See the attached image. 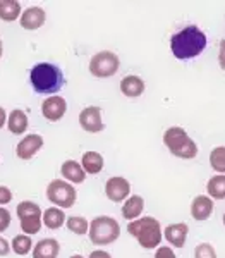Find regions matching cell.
<instances>
[{"mask_svg":"<svg viewBox=\"0 0 225 258\" xmlns=\"http://www.w3.org/2000/svg\"><path fill=\"white\" fill-rule=\"evenodd\" d=\"M9 251H11L9 243H7V241L4 239V238H0V256H6Z\"/></svg>","mask_w":225,"mask_h":258,"instance_id":"obj_33","label":"cell"},{"mask_svg":"<svg viewBox=\"0 0 225 258\" xmlns=\"http://www.w3.org/2000/svg\"><path fill=\"white\" fill-rule=\"evenodd\" d=\"M83 169L88 174H98L103 169V157L97 152H86L83 155Z\"/></svg>","mask_w":225,"mask_h":258,"instance_id":"obj_21","label":"cell"},{"mask_svg":"<svg viewBox=\"0 0 225 258\" xmlns=\"http://www.w3.org/2000/svg\"><path fill=\"white\" fill-rule=\"evenodd\" d=\"M31 239L28 234H19L12 239V249H14L18 255H26V253L31 251Z\"/></svg>","mask_w":225,"mask_h":258,"instance_id":"obj_26","label":"cell"},{"mask_svg":"<svg viewBox=\"0 0 225 258\" xmlns=\"http://www.w3.org/2000/svg\"><path fill=\"white\" fill-rule=\"evenodd\" d=\"M194 258H216L215 248L208 243L199 244V246L194 249Z\"/></svg>","mask_w":225,"mask_h":258,"instance_id":"obj_28","label":"cell"},{"mask_svg":"<svg viewBox=\"0 0 225 258\" xmlns=\"http://www.w3.org/2000/svg\"><path fill=\"white\" fill-rule=\"evenodd\" d=\"M41 147H43V138L40 135H28L24 140H21V143L16 148V153L21 160H30L31 157L38 153Z\"/></svg>","mask_w":225,"mask_h":258,"instance_id":"obj_12","label":"cell"},{"mask_svg":"<svg viewBox=\"0 0 225 258\" xmlns=\"http://www.w3.org/2000/svg\"><path fill=\"white\" fill-rule=\"evenodd\" d=\"M218 62L220 68L225 71V40L220 41V53H218Z\"/></svg>","mask_w":225,"mask_h":258,"instance_id":"obj_32","label":"cell"},{"mask_svg":"<svg viewBox=\"0 0 225 258\" xmlns=\"http://www.w3.org/2000/svg\"><path fill=\"white\" fill-rule=\"evenodd\" d=\"M79 124L88 133H100L103 129L102 122V110L100 107H86L79 114Z\"/></svg>","mask_w":225,"mask_h":258,"instance_id":"obj_9","label":"cell"},{"mask_svg":"<svg viewBox=\"0 0 225 258\" xmlns=\"http://www.w3.org/2000/svg\"><path fill=\"white\" fill-rule=\"evenodd\" d=\"M210 164L216 172H225V147L213 148V152L210 155Z\"/></svg>","mask_w":225,"mask_h":258,"instance_id":"obj_25","label":"cell"},{"mask_svg":"<svg viewBox=\"0 0 225 258\" xmlns=\"http://www.w3.org/2000/svg\"><path fill=\"white\" fill-rule=\"evenodd\" d=\"M12 200V193L9 188L6 186H0V205H7Z\"/></svg>","mask_w":225,"mask_h":258,"instance_id":"obj_30","label":"cell"},{"mask_svg":"<svg viewBox=\"0 0 225 258\" xmlns=\"http://www.w3.org/2000/svg\"><path fill=\"white\" fill-rule=\"evenodd\" d=\"M30 81L36 93L50 95L62 90V86H64V74H62V71L57 66L48 64V62H40V64H36L31 69Z\"/></svg>","mask_w":225,"mask_h":258,"instance_id":"obj_2","label":"cell"},{"mask_svg":"<svg viewBox=\"0 0 225 258\" xmlns=\"http://www.w3.org/2000/svg\"><path fill=\"white\" fill-rule=\"evenodd\" d=\"M62 176H64L67 181L74 182V184H81L83 181H85L86 174H85V169L81 167V165L78 164V162L74 160H67L62 164V169H60Z\"/></svg>","mask_w":225,"mask_h":258,"instance_id":"obj_18","label":"cell"},{"mask_svg":"<svg viewBox=\"0 0 225 258\" xmlns=\"http://www.w3.org/2000/svg\"><path fill=\"white\" fill-rule=\"evenodd\" d=\"M7 126H9V131L14 133V135H23L28 129V117L23 110H12L9 119H7Z\"/></svg>","mask_w":225,"mask_h":258,"instance_id":"obj_20","label":"cell"},{"mask_svg":"<svg viewBox=\"0 0 225 258\" xmlns=\"http://www.w3.org/2000/svg\"><path fill=\"white\" fill-rule=\"evenodd\" d=\"M90 239L93 244H110L120 236V226L112 217H97L90 224Z\"/></svg>","mask_w":225,"mask_h":258,"instance_id":"obj_5","label":"cell"},{"mask_svg":"<svg viewBox=\"0 0 225 258\" xmlns=\"http://www.w3.org/2000/svg\"><path fill=\"white\" fill-rule=\"evenodd\" d=\"M119 57L114 52H100L90 60V73L97 78H110L119 71Z\"/></svg>","mask_w":225,"mask_h":258,"instance_id":"obj_8","label":"cell"},{"mask_svg":"<svg viewBox=\"0 0 225 258\" xmlns=\"http://www.w3.org/2000/svg\"><path fill=\"white\" fill-rule=\"evenodd\" d=\"M143 209H144V200L141 197H137V195H134V197L127 198V202L124 203L122 215L126 220H132V219L139 217Z\"/></svg>","mask_w":225,"mask_h":258,"instance_id":"obj_19","label":"cell"},{"mask_svg":"<svg viewBox=\"0 0 225 258\" xmlns=\"http://www.w3.org/2000/svg\"><path fill=\"white\" fill-rule=\"evenodd\" d=\"M70 258H85V256H81V255H72Z\"/></svg>","mask_w":225,"mask_h":258,"instance_id":"obj_37","label":"cell"},{"mask_svg":"<svg viewBox=\"0 0 225 258\" xmlns=\"http://www.w3.org/2000/svg\"><path fill=\"white\" fill-rule=\"evenodd\" d=\"M127 232L139 241V244L146 249H153L160 244L162 241V226L157 219L143 217L132 220L127 226Z\"/></svg>","mask_w":225,"mask_h":258,"instance_id":"obj_3","label":"cell"},{"mask_svg":"<svg viewBox=\"0 0 225 258\" xmlns=\"http://www.w3.org/2000/svg\"><path fill=\"white\" fill-rule=\"evenodd\" d=\"M6 120H7V115H6V110L0 107V129L4 127V124H6Z\"/></svg>","mask_w":225,"mask_h":258,"instance_id":"obj_35","label":"cell"},{"mask_svg":"<svg viewBox=\"0 0 225 258\" xmlns=\"http://www.w3.org/2000/svg\"><path fill=\"white\" fill-rule=\"evenodd\" d=\"M129 191H131V184H129V181L124 177H110L105 184L107 198L115 203L126 200Z\"/></svg>","mask_w":225,"mask_h":258,"instance_id":"obj_11","label":"cell"},{"mask_svg":"<svg viewBox=\"0 0 225 258\" xmlns=\"http://www.w3.org/2000/svg\"><path fill=\"white\" fill-rule=\"evenodd\" d=\"M21 14V4L16 0H0V19L16 21Z\"/></svg>","mask_w":225,"mask_h":258,"instance_id":"obj_23","label":"cell"},{"mask_svg":"<svg viewBox=\"0 0 225 258\" xmlns=\"http://www.w3.org/2000/svg\"><path fill=\"white\" fill-rule=\"evenodd\" d=\"M59 251H60L59 241L47 238L36 243L35 249H33V258H57Z\"/></svg>","mask_w":225,"mask_h":258,"instance_id":"obj_14","label":"cell"},{"mask_svg":"<svg viewBox=\"0 0 225 258\" xmlns=\"http://www.w3.org/2000/svg\"><path fill=\"white\" fill-rule=\"evenodd\" d=\"M120 91L129 98H136L144 91V81L139 76H126L120 81Z\"/></svg>","mask_w":225,"mask_h":258,"instance_id":"obj_17","label":"cell"},{"mask_svg":"<svg viewBox=\"0 0 225 258\" xmlns=\"http://www.w3.org/2000/svg\"><path fill=\"white\" fill-rule=\"evenodd\" d=\"M213 212V202L208 197H196L191 205V215L196 220H206Z\"/></svg>","mask_w":225,"mask_h":258,"instance_id":"obj_15","label":"cell"},{"mask_svg":"<svg viewBox=\"0 0 225 258\" xmlns=\"http://www.w3.org/2000/svg\"><path fill=\"white\" fill-rule=\"evenodd\" d=\"M0 57H2V40H0Z\"/></svg>","mask_w":225,"mask_h":258,"instance_id":"obj_36","label":"cell"},{"mask_svg":"<svg viewBox=\"0 0 225 258\" xmlns=\"http://www.w3.org/2000/svg\"><path fill=\"white\" fill-rule=\"evenodd\" d=\"M11 226V214H9V210H6V209H2L0 207V232L2 231H6L7 227Z\"/></svg>","mask_w":225,"mask_h":258,"instance_id":"obj_29","label":"cell"},{"mask_svg":"<svg viewBox=\"0 0 225 258\" xmlns=\"http://www.w3.org/2000/svg\"><path fill=\"white\" fill-rule=\"evenodd\" d=\"M18 217L24 234H36V232H40L41 222H43V214H41V209L36 203L33 202L19 203Z\"/></svg>","mask_w":225,"mask_h":258,"instance_id":"obj_6","label":"cell"},{"mask_svg":"<svg viewBox=\"0 0 225 258\" xmlns=\"http://www.w3.org/2000/svg\"><path fill=\"white\" fill-rule=\"evenodd\" d=\"M155 258H177V256L174 255V251L169 246H160V248L157 249Z\"/></svg>","mask_w":225,"mask_h":258,"instance_id":"obj_31","label":"cell"},{"mask_svg":"<svg viewBox=\"0 0 225 258\" xmlns=\"http://www.w3.org/2000/svg\"><path fill=\"white\" fill-rule=\"evenodd\" d=\"M223 224H225V214H223Z\"/></svg>","mask_w":225,"mask_h":258,"instance_id":"obj_38","label":"cell"},{"mask_svg":"<svg viewBox=\"0 0 225 258\" xmlns=\"http://www.w3.org/2000/svg\"><path fill=\"white\" fill-rule=\"evenodd\" d=\"M206 47V35L196 26H186L170 40L172 53L181 60L194 59Z\"/></svg>","mask_w":225,"mask_h":258,"instance_id":"obj_1","label":"cell"},{"mask_svg":"<svg viewBox=\"0 0 225 258\" xmlns=\"http://www.w3.org/2000/svg\"><path fill=\"white\" fill-rule=\"evenodd\" d=\"M187 224L181 222V224H172L165 229V238L169 241L170 244H174L176 248H182L186 243V238H187Z\"/></svg>","mask_w":225,"mask_h":258,"instance_id":"obj_16","label":"cell"},{"mask_svg":"<svg viewBox=\"0 0 225 258\" xmlns=\"http://www.w3.org/2000/svg\"><path fill=\"white\" fill-rule=\"evenodd\" d=\"M90 258H112V256L108 255L107 251H102V249H97V251H93V253H91Z\"/></svg>","mask_w":225,"mask_h":258,"instance_id":"obj_34","label":"cell"},{"mask_svg":"<svg viewBox=\"0 0 225 258\" xmlns=\"http://www.w3.org/2000/svg\"><path fill=\"white\" fill-rule=\"evenodd\" d=\"M165 147L172 155L179 159H194L198 153V145L189 138V135L182 127H169L164 135Z\"/></svg>","mask_w":225,"mask_h":258,"instance_id":"obj_4","label":"cell"},{"mask_svg":"<svg viewBox=\"0 0 225 258\" xmlns=\"http://www.w3.org/2000/svg\"><path fill=\"white\" fill-rule=\"evenodd\" d=\"M45 18H47V14H45V11L41 7H30L21 16V26L24 30H38L45 23Z\"/></svg>","mask_w":225,"mask_h":258,"instance_id":"obj_13","label":"cell"},{"mask_svg":"<svg viewBox=\"0 0 225 258\" xmlns=\"http://www.w3.org/2000/svg\"><path fill=\"white\" fill-rule=\"evenodd\" d=\"M65 222V215L64 212L57 207H52V209H47L43 214V224L47 226L48 229H59L64 226Z\"/></svg>","mask_w":225,"mask_h":258,"instance_id":"obj_22","label":"cell"},{"mask_svg":"<svg viewBox=\"0 0 225 258\" xmlns=\"http://www.w3.org/2000/svg\"><path fill=\"white\" fill-rule=\"evenodd\" d=\"M206 191L211 198L215 200H225V176H215L208 181Z\"/></svg>","mask_w":225,"mask_h":258,"instance_id":"obj_24","label":"cell"},{"mask_svg":"<svg viewBox=\"0 0 225 258\" xmlns=\"http://www.w3.org/2000/svg\"><path fill=\"white\" fill-rule=\"evenodd\" d=\"M67 229L70 232H74V234H86L90 231V224L83 217H69Z\"/></svg>","mask_w":225,"mask_h":258,"instance_id":"obj_27","label":"cell"},{"mask_svg":"<svg viewBox=\"0 0 225 258\" xmlns=\"http://www.w3.org/2000/svg\"><path fill=\"white\" fill-rule=\"evenodd\" d=\"M67 110V102L62 97H48L41 103V114L45 115L47 120H60Z\"/></svg>","mask_w":225,"mask_h":258,"instance_id":"obj_10","label":"cell"},{"mask_svg":"<svg viewBox=\"0 0 225 258\" xmlns=\"http://www.w3.org/2000/svg\"><path fill=\"white\" fill-rule=\"evenodd\" d=\"M47 198L53 205L60 207V209H69L76 202V189L72 188V184L60 179H55L48 184L47 188Z\"/></svg>","mask_w":225,"mask_h":258,"instance_id":"obj_7","label":"cell"}]
</instances>
